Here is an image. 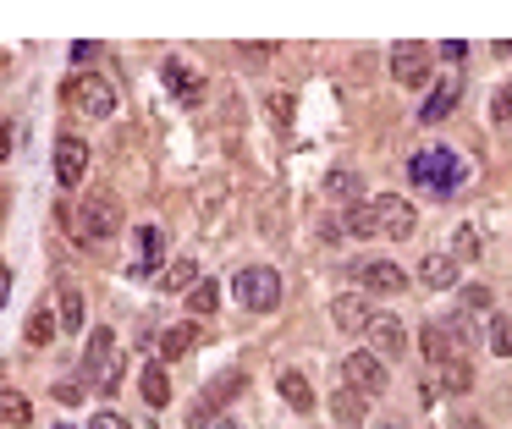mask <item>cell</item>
<instances>
[{"label":"cell","mask_w":512,"mask_h":429,"mask_svg":"<svg viewBox=\"0 0 512 429\" xmlns=\"http://www.w3.org/2000/svg\"><path fill=\"white\" fill-rule=\"evenodd\" d=\"M61 220H67V231L78 242H100V237H111L116 226H122V209H116V198H89L83 209H72V204H61Z\"/></svg>","instance_id":"1"},{"label":"cell","mask_w":512,"mask_h":429,"mask_svg":"<svg viewBox=\"0 0 512 429\" xmlns=\"http://www.w3.org/2000/svg\"><path fill=\"white\" fill-rule=\"evenodd\" d=\"M232 292L248 314H276L281 308V275L270 270V264H248V270H237Z\"/></svg>","instance_id":"2"},{"label":"cell","mask_w":512,"mask_h":429,"mask_svg":"<svg viewBox=\"0 0 512 429\" xmlns=\"http://www.w3.org/2000/svg\"><path fill=\"white\" fill-rule=\"evenodd\" d=\"M408 176H413L419 187H435V193H452V187L468 176V165L457 160L452 149H419V154L408 160Z\"/></svg>","instance_id":"3"},{"label":"cell","mask_w":512,"mask_h":429,"mask_svg":"<svg viewBox=\"0 0 512 429\" xmlns=\"http://www.w3.org/2000/svg\"><path fill=\"white\" fill-rule=\"evenodd\" d=\"M83 369H89L94 391L111 396L116 385H122V363H116V330H89V352H83Z\"/></svg>","instance_id":"4"},{"label":"cell","mask_w":512,"mask_h":429,"mask_svg":"<svg viewBox=\"0 0 512 429\" xmlns=\"http://www.w3.org/2000/svg\"><path fill=\"white\" fill-rule=\"evenodd\" d=\"M61 99H67V110H78V116H111V110H116L111 83L94 77V72H78L67 88H61Z\"/></svg>","instance_id":"5"},{"label":"cell","mask_w":512,"mask_h":429,"mask_svg":"<svg viewBox=\"0 0 512 429\" xmlns=\"http://www.w3.org/2000/svg\"><path fill=\"white\" fill-rule=\"evenodd\" d=\"M243 391H248V374H243V369H232V374H215V380L204 385V396L193 402V413H188V429H210V407L221 413V407L232 402V396H243Z\"/></svg>","instance_id":"6"},{"label":"cell","mask_w":512,"mask_h":429,"mask_svg":"<svg viewBox=\"0 0 512 429\" xmlns=\"http://www.w3.org/2000/svg\"><path fill=\"white\" fill-rule=\"evenodd\" d=\"M430 72H435V55L424 50V44H413V39L391 44V77H397L402 88H424Z\"/></svg>","instance_id":"7"},{"label":"cell","mask_w":512,"mask_h":429,"mask_svg":"<svg viewBox=\"0 0 512 429\" xmlns=\"http://www.w3.org/2000/svg\"><path fill=\"white\" fill-rule=\"evenodd\" d=\"M468 325L463 319H430V325L419 330V347H424V358L430 363H441V358H457V347H468Z\"/></svg>","instance_id":"8"},{"label":"cell","mask_w":512,"mask_h":429,"mask_svg":"<svg viewBox=\"0 0 512 429\" xmlns=\"http://www.w3.org/2000/svg\"><path fill=\"white\" fill-rule=\"evenodd\" d=\"M342 380H347V391H358V396H380L386 391V363H380L375 352H347Z\"/></svg>","instance_id":"9"},{"label":"cell","mask_w":512,"mask_h":429,"mask_svg":"<svg viewBox=\"0 0 512 429\" xmlns=\"http://www.w3.org/2000/svg\"><path fill=\"white\" fill-rule=\"evenodd\" d=\"M364 336H369V352H375V358H402V352H408V330H402L397 314H375Z\"/></svg>","instance_id":"10"},{"label":"cell","mask_w":512,"mask_h":429,"mask_svg":"<svg viewBox=\"0 0 512 429\" xmlns=\"http://www.w3.org/2000/svg\"><path fill=\"white\" fill-rule=\"evenodd\" d=\"M375 215H380V237H413V226H419V215H413V204L408 198H397V193H386V198H375Z\"/></svg>","instance_id":"11"},{"label":"cell","mask_w":512,"mask_h":429,"mask_svg":"<svg viewBox=\"0 0 512 429\" xmlns=\"http://www.w3.org/2000/svg\"><path fill=\"white\" fill-rule=\"evenodd\" d=\"M83 171H89V143L83 138H56V182L61 187H78L83 182Z\"/></svg>","instance_id":"12"},{"label":"cell","mask_w":512,"mask_h":429,"mask_svg":"<svg viewBox=\"0 0 512 429\" xmlns=\"http://www.w3.org/2000/svg\"><path fill=\"white\" fill-rule=\"evenodd\" d=\"M160 83H166V94H177L182 105H199V99H204V77L193 72V66H182V61L160 66Z\"/></svg>","instance_id":"13"},{"label":"cell","mask_w":512,"mask_h":429,"mask_svg":"<svg viewBox=\"0 0 512 429\" xmlns=\"http://www.w3.org/2000/svg\"><path fill=\"white\" fill-rule=\"evenodd\" d=\"M358 281H364L369 292H408V275H402L391 259H369V264H358Z\"/></svg>","instance_id":"14"},{"label":"cell","mask_w":512,"mask_h":429,"mask_svg":"<svg viewBox=\"0 0 512 429\" xmlns=\"http://www.w3.org/2000/svg\"><path fill=\"white\" fill-rule=\"evenodd\" d=\"M331 319H336V330H347V336H358V330H369V308H364V297L358 292H347V297H336L331 303Z\"/></svg>","instance_id":"15"},{"label":"cell","mask_w":512,"mask_h":429,"mask_svg":"<svg viewBox=\"0 0 512 429\" xmlns=\"http://www.w3.org/2000/svg\"><path fill=\"white\" fill-rule=\"evenodd\" d=\"M199 347V325H171V330H160V363H177V358H188V352Z\"/></svg>","instance_id":"16"},{"label":"cell","mask_w":512,"mask_h":429,"mask_svg":"<svg viewBox=\"0 0 512 429\" xmlns=\"http://www.w3.org/2000/svg\"><path fill=\"white\" fill-rule=\"evenodd\" d=\"M138 391H144L149 407H166L171 402V374H166V363H160V358L138 369Z\"/></svg>","instance_id":"17"},{"label":"cell","mask_w":512,"mask_h":429,"mask_svg":"<svg viewBox=\"0 0 512 429\" xmlns=\"http://www.w3.org/2000/svg\"><path fill=\"white\" fill-rule=\"evenodd\" d=\"M435 369V385H441L446 396H463L468 385H474V369H468L463 358H441V363H430Z\"/></svg>","instance_id":"18"},{"label":"cell","mask_w":512,"mask_h":429,"mask_svg":"<svg viewBox=\"0 0 512 429\" xmlns=\"http://www.w3.org/2000/svg\"><path fill=\"white\" fill-rule=\"evenodd\" d=\"M419 275H424L430 292H452V286H457V259H452V253H430Z\"/></svg>","instance_id":"19"},{"label":"cell","mask_w":512,"mask_h":429,"mask_svg":"<svg viewBox=\"0 0 512 429\" xmlns=\"http://www.w3.org/2000/svg\"><path fill=\"white\" fill-rule=\"evenodd\" d=\"M347 237H380L375 198H364V204H347Z\"/></svg>","instance_id":"20"},{"label":"cell","mask_w":512,"mask_h":429,"mask_svg":"<svg viewBox=\"0 0 512 429\" xmlns=\"http://www.w3.org/2000/svg\"><path fill=\"white\" fill-rule=\"evenodd\" d=\"M193 286H199V270H193V259H177V264H166V270H160V292H182V297H188Z\"/></svg>","instance_id":"21"},{"label":"cell","mask_w":512,"mask_h":429,"mask_svg":"<svg viewBox=\"0 0 512 429\" xmlns=\"http://www.w3.org/2000/svg\"><path fill=\"white\" fill-rule=\"evenodd\" d=\"M331 413H336V424H364V413H369V396H358V391H336L331 396Z\"/></svg>","instance_id":"22"},{"label":"cell","mask_w":512,"mask_h":429,"mask_svg":"<svg viewBox=\"0 0 512 429\" xmlns=\"http://www.w3.org/2000/svg\"><path fill=\"white\" fill-rule=\"evenodd\" d=\"M276 385H281V396H287V407H298V413H309V407H314V385L303 380L298 369H287Z\"/></svg>","instance_id":"23"},{"label":"cell","mask_w":512,"mask_h":429,"mask_svg":"<svg viewBox=\"0 0 512 429\" xmlns=\"http://www.w3.org/2000/svg\"><path fill=\"white\" fill-rule=\"evenodd\" d=\"M325 193L347 198V204H364V176H358V171H331V176H325Z\"/></svg>","instance_id":"24"},{"label":"cell","mask_w":512,"mask_h":429,"mask_svg":"<svg viewBox=\"0 0 512 429\" xmlns=\"http://www.w3.org/2000/svg\"><path fill=\"white\" fill-rule=\"evenodd\" d=\"M0 418H6V424H17V429H28V424H34V407H28V396L0 391Z\"/></svg>","instance_id":"25"},{"label":"cell","mask_w":512,"mask_h":429,"mask_svg":"<svg viewBox=\"0 0 512 429\" xmlns=\"http://www.w3.org/2000/svg\"><path fill=\"white\" fill-rule=\"evenodd\" d=\"M188 308L193 314H215V308H221V281H204L199 275V286L188 292Z\"/></svg>","instance_id":"26"},{"label":"cell","mask_w":512,"mask_h":429,"mask_svg":"<svg viewBox=\"0 0 512 429\" xmlns=\"http://www.w3.org/2000/svg\"><path fill=\"white\" fill-rule=\"evenodd\" d=\"M485 341H490V352H496V358H512V319L507 314H490Z\"/></svg>","instance_id":"27"},{"label":"cell","mask_w":512,"mask_h":429,"mask_svg":"<svg viewBox=\"0 0 512 429\" xmlns=\"http://www.w3.org/2000/svg\"><path fill=\"white\" fill-rule=\"evenodd\" d=\"M452 105H457V77H452V83L441 88V94H430V99H424L419 121H430V127H435V121H441V116H446V110H452Z\"/></svg>","instance_id":"28"},{"label":"cell","mask_w":512,"mask_h":429,"mask_svg":"<svg viewBox=\"0 0 512 429\" xmlns=\"http://www.w3.org/2000/svg\"><path fill=\"white\" fill-rule=\"evenodd\" d=\"M160 248H166V237H160L155 226L138 231V270H155V264H160Z\"/></svg>","instance_id":"29"},{"label":"cell","mask_w":512,"mask_h":429,"mask_svg":"<svg viewBox=\"0 0 512 429\" xmlns=\"http://www.w3.org/2000/svg\"><path fill=\"white\" fill-rule=\"evenodd\" d=\"M28 341H34V347H50V341H56V314H50V308H34V314H28Z\"/></svg>","instance_id":"30"},{"label":"cell","mask_w":512,"mask_h":429,"mask_svg":"<svg viewBox=\"0 0 512 429\" xmlns=\"http://www.w3.org/2000/svg\"><path fill=\"white\" fill-rule=\"evenodd\" d=\"M457 292H463V308H468V314H490V308H496V297H490L485 281H468V286H457Z\"/></svg>","instance_id":"31"},{"label":"cell","mask_w":512,"mask_h":429,"mask_svg":"<svg viewBox=\"0 0 512 429\" xmlns=\"http://www.w3.org/2000/svg\"><path fill=\"white\" fill-rule=\"evenodd\" d=\"M61 325H67V330H83V292H72V286L61 292Z\"/></svg>","instance_id":"32"},{"label":"cell","mask_w":512,"mask_h":429,"mask_svg":"<svg viewBox=\"0 0 512 429\" xmlns=\"http://www.w3.org/2000/svg\"><path fill=\"white\" fill-rule=\"evenodd\" d=\"M452 259H479V231H474V226H457V237H452Z\"/></svg>","instance_id":"33"},{"label":"cell","mask_w":512,"mask_h":429,"mask_svg":"<svg viewBox=\"0 0 512 429\" xmlns=\"http://www.w3.org/2000/svg\"><path fill=\"white\" fill-rule=\"evenodd\" d=\"M490 116H496V121H512V83L496 88V99H490Z\"/></svg>","instance_id":"34"},{"label":"cell","mask_w":512,"mask_h":429,"mask_svg":"<svg viewBox=\"0 0 512 429\" xmlns=\"http://www.w3.org/2000/svg\"><path fill=\"white\" fill-rule=\"evenodd\" d=\"M89 429H127V418H122V413H94Z\"/></svg>","instance_id":"35"},{"label":"cell","mask_w":512,"mask_h":429,"mask_svg":"<svg viewBox=\"0 0 512 429\" xmlns=\"http://www.w3.org/2000/svg\"><path fill=\"white\" fill-rule=\"evenodd\" d=\"M463 55H468L463 39H446V44H441V61H463Z\"/></svg>","instance_id":"36"},{"label":"cell","mask_w":512,"mask_h":429,"mask_svg":"<svg viewBox=\"0 0 512 429\" xmlns=\"http://www.w3.org/2000/svg\"><path fill=\"white\" fill-rule=\"evenodd\" d=\"M270 110H276V121H292V99H287V94L270 99Z\"/></svg>","instance_id":"37"},{"label":"cell","mask_w":512,"mask_h":429,"mask_svg":"<svg viewBox=\"0 0 512 429\" xmlns=\"http://www.w3.org/2000/svg\"><path fill=\"white\" fill-rule=\"evenodd\" d=\"M94 55H100V44H72V61H78V66L94 61Z\"/></svg>","instance_id":"38"},{"label":"cell","mask_w":512,"mask_h":429,"mask_svg":"<svg viewBox=\"0 0 512 429\" xmlns=\"http://www.w3.org/2000/svg\"><path fill=\"white\" fill-rule=\"evenodd\" d=\"M12 154V127H0V160Z\"/></svg>","instance_id":"39"},{"label":"cell","mask_w":512,"mask_h":429,"mask_svg":"<svg viewBox=\"0 0 512 429\" xmlns=\"http://www.w3.org/2000/svg\"><path fill=\"white\" fill-rule=\"evenodd\" d=\"M375 429H408V424H402V418H380Z\"/></svg>","instance_id":"40"},{"label":"cell","mask_w":512,"mask_h":429,"mask_svg":"<svg viewBox=\"0 0 512 429\" xmlns=\"http://www.w3.org/2000/svg\"><path fill=\"white\" fill-rule=\"evenodd\" d=\"M210 429H243V424H237V418H215Z\"/></svg>","instance_id":"41"}]
</instances>
